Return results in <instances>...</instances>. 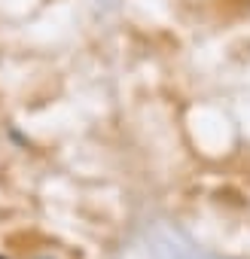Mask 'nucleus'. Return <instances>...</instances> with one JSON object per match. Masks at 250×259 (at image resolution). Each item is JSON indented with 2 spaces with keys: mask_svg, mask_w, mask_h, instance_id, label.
Segmentation results:
<instances>
[{
  "mask_svg": "<svg viewBox=\"0 0 250 259\" xmlns=\"http://www.w3.org/2000/svg\"><path fill=\"white\" fill-rule=\"evenodd\" d=\"M0 259H4V256H0Z\"/></svg>",
  "mask_w": 250,
  "mask_h": 259,
  "instance_id": "1",
  "label": "nucleus"
}]
</instances>
